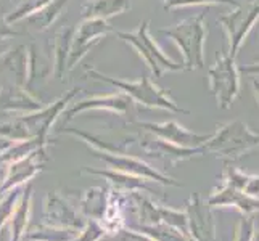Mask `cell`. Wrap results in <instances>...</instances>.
Here are the masks:
<instances>
[{
	"mask_svg": "<svg viewBox=\"0 0 259 241\" xmlns=\"http://www.w3.org/2000/svg\"><path fill=\"white\" fill-rule=\"evenodd\" d=\"M246 180H248V174H245L243 171H240V169L232 166V163L226 161L224 171H222V185H227L235 190L243 191Z\"/></svg>",
	"mask_w": 259,
	"mask_h": 241,
	"instance_id": "obj_10",
	"label": "cell"
},
{
	"mask_svg": "<svg viewBox=\"0 0 259 241\" xmlns=\"http://www.w3.org/2000/svg\"><path fill=\"white\" fill-rule=\"evenodd\" d=\"M185 214L192 241H216V220L208 201L201 200L200 195H193L187 201Z\"/></svg>",
	"mask_w": 259,
	"mask_h": 241,
	"instance_id": "obj_4",
	"label": "cell"
},
{
	"mask_svg": "<svg viewBox=\"0 0 259 241\" xmlns=\"http://www.w3.org/2000/svg\"><path fill=\"white\" fill-rule=\"evenodd\" d=\"M15 200H16V195H12V196H8V198L0 204V228L4 227V224L12 217V214H13V209H15Z\"/></svg>",
	"mask_w": 259,
	"mask_h": 241,
	"instance_id": "obj_13",
	"label": "cell"
},
{
	"mask_svg": "<svg viewBox=\"0 0 259 241\" xmlns=\"http://www.w3.org/2000/svg\"><path fill=\"white\" fill-rule=\"evenodd\" d=\"M134 228L155 241H192L189 236L184 235L182 231L176 230L174 227H169L163 224V222L156 225H139Z\"/></svg>",
	"mask_w": 259,
	"mask_h": 241,
	"instance_id": "obj_8",
	"label": "cell"
},
{
	"mask_svg": "<svg viewBox=\"0 0 259 241\" xmlns=\"http://www.w3.org/2000/svg\"><path fill=\"white\" fill-rule=\"evenodd\" d=\"M50 203L47 204L44 211V217L50 227H60V228H73V230H82L85 227V222L77 216V212L68 206L66 203L60 201L55 196H50Z\"/></svg>",
	"mask_w": 259,
	"mask_h": 241,
	"instance_id": "obj_6",
	"label": "cell"
},
{
	"mask_svg": "<svg viewBox=\"0 0 259 241\" xmlns=\"http://www.w3.org/2000/svg\"><path fill=\"white\" fill-rule=\"evenodd\" d=\"M119 241H155V239H151L150 236L147 235H139V233H134V231H122L121 236H119Z\"/></svg>",
	"mask_w": 259,
	"mask_h": 241,
	"instance_id": "obj_15",
	"label": "cell"
},
{
	"mask_svg": "<svg viewBox=\"0 0 259 241\" xmlns=\"http://www.w3.org/2000/svg\"><path fill=\"white\" fill-rule=\"evenodd\" d=\"M179 37L182 39V45L189 55V60L193 65L203 63V40H204V24L203 16L190 21L189 26L179 32Z\"/></svg>",
	"mask_w": 259,
	"mask_h": 241,
	"instance_id": "obj_7",
	"label": "cell"
},
{
	"mask_svg": "<svg viewBox=\"0 0 259 241\" xmlns=\"http://www.w3.org/2000/svg\"><path fill=\"white\" fill-rule=\"evenodd\" d=\"M208 204L211 208H235L242 214L253 216L259 211V201L246 196L243 191L232 188L227 185H221L208 198Z\"/></svg>",
	"mask_w": 259,
	"mask_h": 241,
	"instance_id": "obj_5",
	"label": "cell"
},
{
	"mask_svg": "<svg viewBox=\"0 0 259 241\" xmlns=\"http://www.w3.org/2000/svg\"><path fill=\"white\" fill-rule=\"evenodd\" d=\"M253 241H259V231H257V233H254V238H253Z\"/></svg>",
	"mask_w": 259,
	"mask_h": 241,
	"instance_id": "obj_18",
	"label": "cell"
},
{
	"mask_svg": "<svg viewBox=\"0 0 259 241\" xmlns=\"http://www.w3.org/2000/svg\"><path fill=\"white\" fill-rule=\"evenodd\" d=\"M209 79L211 88L218 98V106L222 110H229L240 95V71L237 58L222 53L216 65L209 69Z\"/></svg>",
	"mask_w": 259,
	"mask_h": 241,
	"instance_id": "obj_2",
	"label": "cell"
},
{
	"mask_svg": "<svg viewBox=\"0 0 259 241\" xmlns=\"http://www.w3.org/2000/svg\"><path fill=\"white\" fill-rule=\"evenodd\" d=\"M140 220L142 225H156L161 224V217H159V206L153 204L151 201L140 200Z\"/></svg>",
	"mask_w": 259,
	"mask_h": 241,
	"instance_id": "obj_11",
	"label": "cell"
},
{
	"mask_svg": "<svg viewBox=\"0 0 259 241\" xmlns=\"http://www.w3.org/2000/svg\"><path fill=\"white\" fill-rule=\"evenodd\" d=\"M259 20V0H253L245 5L240 4L229 15L219 18V23L226 29L229 37V55L237 58L238 50L242 49L248 34Z\"/></svg>",
	"mask_w": 259,
	"mask_h": 241,
	"instance_id": "obj_3",
	"label": "cell"
},
{
	"mask_svg": "<svg viewBox=\"0 0 259 241\" xmlns=\"http://www.w3.org/2000/svg\"><path fill=\"white\" fill-rule=\"evenodd\" d=\"M31 212L29 200H24L21 206H18L13 222H12V241H21L24 231H26V224H28V217Z\"/></svg>",
	"mask_w": 259,
	"mask_h": 241,
	"instance_id": "obj_9",
	"label": "cell"
},
{
	"mask_svg": "<svg viewBox=\"0 0 259 241\" xmlns=\"http://www.w3.org/2000/svg\"><path fill=\"white\" fill-rule=\"evenodd\" d=\"M251 87H253V95H254L256 102L259 105V76L257 77L253 76V79H251Z\"/></svg>",
	"mask_w": 259,
	"mask_h": 241,
	"instance_id": "obj_17",
	"label": "cell"
},
{
	"mask_svg": "<svg viewBox=\"0 0 259 241\" xmlns=\"http://www.w3.org/2000/svg\"><path fill=\"white\" fill-rule=\"evenodd\" d=\"M254 150H259V133L253 132L246 122L240 119L221 126L218 132L206 140L203 148V151L218 155L229 163H235Z\"/></svg>",
	"mask_w": 259,
	"mask_h": 241,
	"instance_id": "obj_1",
	"label": "cell"
},
{
	"mask_svg": "<svg viewBox=\"0 0 259 241\" xmlns=\"http://www.w3.org/2000/svg\"><path fill=\"white\" fill-rule=\"evenodd\" d=\"M254 238V220L253 216L249 214H243V217L240 219L235 235H234V241H253Z\"/></svg>",
	"mask_w": 259,
	"mask_h": 241,
	"instance_id": "obj_12",
	"label": "cell"
},
{
	"mask_svg": "<svg viewBox=\"0 0 259 241\" xmlns=\"http://www.w3.org/2000/svg\"><path fill=\"white\" fill-rule=\"evenodd\" d=\"M238 71L242 74H246V76H259V61L256 63H251V65H246V66H240Z\"/></svg>",
	"mask_w": 259,
	"mask_h": 241,
	"instance_id": "obj_16",
	"label": "cell"
},
{
	"mask_svg": "<svg viewBox=\"0 0 259 241\" xmlns=\"http://www.w3.org/2000/svg\"><path fill=\"white\" fill-rule=\"evenodd\" d=\"M243 193L249 196V198L259 201V175H248Z\"/></svg>",
	"mask_w": 259,
	"mask_h": 241,
	"instance_id": "obj_14",
	"label": "cell"
}]
</instances>
